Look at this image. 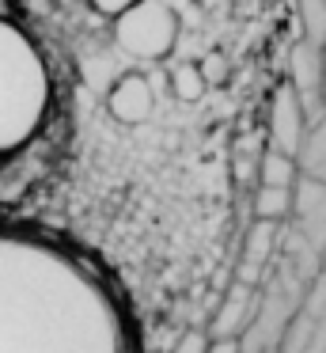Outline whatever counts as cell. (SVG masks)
I'll return each mask as SVG.
<instances>
[{
  "label": "cell",
  "mask_w": 326,
  "mask_h": 353,
  "mask_svg": "<svg viewBox=\"0 0 326 353\" xmlns=\"http://www.w3.org/2000/svg\"><path fill=\"white\" fill-rule=\"evenodd\" d=\"M45 110V69L30 39L0 19V148H15L34 133Z\"/></svg>",
  "instance_id": "cell-1"
},
{
  "label": "cell",
  "mask_w": 326,
  "mask_h": 353,
  "mask_svg": "<svg viewBox=\"0 0 326 353\" xmlns=\"http://www.w3.org/2000/svg\"><path fill=\"white\" fill-rule=\"evenodd\" d=\"M114 42L136 61H163L179 42V16L159 0H136L114 19Z\"/></svg>",
  "instance_id": "cell-2"
},
{
  "label": "cell",
  "mask_w": 326,
  "mask_h": 353,
  "mask_svg": "<svg viewBox=\"0 0 326 353\" xmlns=\"http://www.w3.org/2000/svg\"><path fill=\"white\" fill-rule=\"evenodd\" d=\"M288 228H292V251H300L307 262L323 266L326 254V186L311 179H296L292 209H288Z\"/></svg>",
  "instance_id": "cell-3"
},
{
  "label": "cell",
  "mask_w": 326,
  "mask_h": 353,
  "mask_svg": "<svg viewBox=\"0 0 326 353\" xmlns=\"http://www.w3.org/2000/svg\"><path fill=\"white\" fill-rule=\"evenodd\" d=\"M281 353H326V266L311 277L296 312L288 315Z\"/></svg>",
  "instance_id": "cell-4"
},
{
  "label": "cell",
  "mask_w": 326,
  "mask_h": 353,
  "mask_svg": "<svg viewBox=\"0 0 326 353\" xmlns=\"http://www.w3.org/2000/svg\"><path fill=\"white\" fill-rule=\"evenodd\" d=\"M311 114L303 110V103L296 99V92L288 84H277L269 95V114H265V133H269V148L292 160L296 148L303 141Z\"/></svg>",
  "instance_id": "cell-5"
},
{
  "label": "cell",
  "mask_w": 326,
  "mask_h": 353,
  "mask_svg": "<svg viewBox=\"0 0 326 353\" xmlns=\"http://www.w3.org/2000/svg\"><path fill=\"white\" fill-rule=\"evenodd\" d=\"M288 88L296 92V99L303 103V110H307L311 118L323 114V50L311 46V42H292V50H288Z\"/></svg>",
  "instance_id": "cell-6"
},
{
  "label": "cell",
  "mask_w": 326,
  "mask_h": 353,
  "mask_svg": "<svg viewBox=\"0 0 326 353\" xmlns=\"http://www.w3.org/2000/svg\"><path fill=\"white\" fill-rule=\"evenodd\" d=\"M258 285H247L235 277L232 289H227L224 304H220L216 319H212L209 327V342H239L243 334L250 330V323H254L258 315Z\"/></svg>",
  "instance_id": "cell-7"
},
{
  "label": "cell",
  "mask_w": 326,
  "mask_h": 353,
  "mask_svg": "<svg viewBox=\"0 0 326 353\" xmlns=\"http://www.w3.org/2000/svg\"><path fill=\"white\" fill-rule=\"evenodd\" d=\"M106 110L125 125L148 122L152 110H156V95H152L148 77H141V72H121V77H114V84L106 88Z\"/></svg>",
  "instance_id": "cell-8"
},
{
  "label": "cell",
  "mask_w": 326,
  "mask_h": 353,
  "mask_svg": "<svg viewBox=\"0 0 326 353\" xmlns=\"http://www.w3.org/2000/svg\"><path fill=\"white\" fill-rule=\"evenodd\" d=\"M296 163V175L300 179H311V183H323L326 186V110L315 114L303 130V141L292 156Z\"/></svg>",
  "instance_id": "cell-9"
},
{
  "label": "cell",
  "mask_w": 326,
  "mask_h": 353,
  "mask_svg": "<svg viewBox=\"0 0 326 353\" xmlns=\"http://www.w3.org/2000/svg\"><path fill=\"white\" fill-rule=\"evenodd\" d=\"M277 232H281V224L254 221V228H250V236H247V251H243L239 281H247V285H258V274L265 270V262H269V254L277 251Z\"/></svg>",
  "instance_id": "cell-10"
},
{
  "label": "cell",
  "mask_w": 326,
  "mask_h": 353,
  "mask_svg": "<svg viewBox=\"0 0 326 353\" xmlns=\"http://www.w3.org/2000/svg\"><path fill=\"white\" fill-rule=\"evenodd\" d=\"M296 163L288 160V156L273 152V148H265L262 156H258V186H281V190H292L296 186Z\"/></svg>",
  "instance_id": "cell-11"
},
{
  "label": "cell",
  "mask_w": 326,
  "mask_h": 353,
  "mask_svg": "<svg viewBox=\"0 0 326 353\" xmlns=\"http://www.w3.org/2000/svg\"><path fill=\"white\" fill-rule=\"evenodd\" d=\"M288 209H292V190H281V186H258L254 190V221L285 224Z\"/></svg>",
  "instance_id": "cell-12"
},
{
  "label": "cell",
  "mask_w": 326,
  "mask_h": 353,
  "mask_svg": "<svg viewBox=\"0 0 326 353\" xmlns=\"http://www.w3.org/2000/svg\"><path fill=\"white\" fill-rule=\"evenodd\" d=\"M300 16V39L323 50L326 46V0H296Z\"/></svg>",
  "instance_id": "cell-13"
},
{
  "label": "cell",
  "mask_w": 326,
  "mask_h": 353,
  "mask_svg": "<svg viewBox=\"0 0 326 353\" xmlns=\"http://www.w3.org/2000/svg\"><path fill=\"white\" fill-rule=\"evenodd\" d=\"M171 92L179 95L182 103H197L205 95V80L201 72H197V65H179V69L171 72Z\"/></svg>",
  "instance_id": "cell-14"
},
{
  "label": "cell",
  "mask_w": 326,
  "mask_h": 353,
  "mask_svg": "<svg viewBox=\"0 0 326 353\" xmlns=\"http://www.w3.org/2000/svg\"><path fill=\"white\" fill-rule=\"evenodd\" d=\"M197 72H201L205 88H209V84H220V80L227 77V61H224V54H209V57H201V61H197Z\"/></svg>",
  "instance_id": "cell-15"
},
{
  "label": "cell",
  "mask_w": 326,
  "mask_h": 353,
  "mask_svg": "<svg viewBox=\"0 0 326 353\" xmlns=\"http://www.w3.org/2000/svg\"><path fill=\"white\" fill-rule=\"evenodd\" d=\"M136 0H88V8L91 12H99V16H106V19H118L125 8H133Z\"/></svg>",
  "instance_id": "cell-16"
},
{
  "label": "cell",
  "mask_w": 326,
  "mask_h": 353,
  "mask_svg": "<svg viewBox=\"0 0 326 353\" xmlns=\"http://www.w3.org/2000/svg\"><path fill=\"white\" fill-rule=\"evenodd\" d=\"M209 345H212V342H209V334H205V330H194V334H186L171 353H205Z\"/></svg>",
  "instance_id": "cell-17"
},
{
  "label": "cell",
  "mask_w": 326,
  "mask_h": 353,
  "mask_svg": "<svg viewBox=\"0 0 326 353\" xmlns=\"http://www.w3.org/2000/svg\"><path fill=\"white\" fill-rule=\"evenodd\" d=\"M205 353H239V345H235V342H212Z\"/></svg>",
  "instance_id": "cell-18"
},
{
  "label": "cell",
  "mask_w": 326,
  "mask_h": 353,
  "mask_svg": "<svg viewBox=\"0 0 326 353\" xmlns=\"http://www.w3.org/2000/svg\"><path fill=\"white\" fill-rule=\"evenodd\" d=\"M323 107H326V46H323Z\"/></svg>",
  "instance_id": "cell-19"
},
{
  "label": "cell",
  "mask_w": 326,
  "mask_h": 353,
  "mask_svg": "<svg viewBox=\"0 0 326 353\" xmlns=\"http://www.w3.org/2000/svg\"><path fill=\"white\" fill-rule=\"evenodd\" d=\"M323 266H326V254H323Z\"/></svg>",
  "instance_id": "cell-20"
}]
</instances>
